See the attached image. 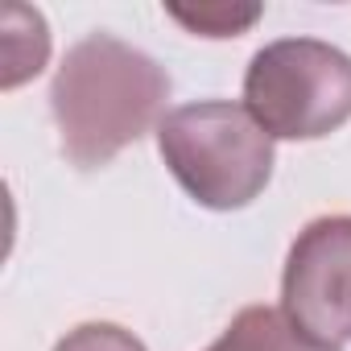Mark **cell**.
<instances>
[{"mask_svg":"<svg viewBox=\"0 0 351 351\" xmlns=\"http://www.w3.org/2000/svg\"><path fill=\"white\" fill-rule=\"evenodd\" d=\"M281 314L318 351L351 343V215H322L298 232L281 273Z\"/></svg>","mask_w":351,"mask_h":351,"instance_id":"cell-4","label":"cell"},{"mask_svg":"<svg viewBox=\"0 0 351 351\" xmlns=\"http://www.w3.org/2000/svg\"><path fill=\"white\" fill-rule=\"evenodd\" d=\"M50 58V29L46 17L38 9L25 5H9L5 9V91L21 87L25 79H34Z\"/></svg>","mask_w":351,"mask_h":351,"instance_id":"cell-5","label":"cell"},{"mask_svg":"<svg viewBox=\"0 0 351 351\" xmlns=\"http://www.w3.org/2000/svg\"><path fill=\"white\" fill-rule=\"evenodd\" d=\"M165 13L178 21L182 29H191L195 38H240L244 29H252L261 21V5H165Z\"/></svg>","mask_w":351,"mask_h":351,"instance_id":"cell-7","label":"cell"},{"mask_svg":"<svg viewBox=\"0 0 351 351\" xmlns=\"http://www.w3.org/2000/svg\"><path fill=\"white\" fill-rule=\"evenodd\" d=\"M169 99V75L145 50L87 34L75 42L50 83V112L71 165L99 169L149 128H157Z\"/></svg>","mask_w":351,"mask_h":351,"instance_id":"cell-1","label":"cell"},{"mask_svg":"<svg viewBox=\"0 0 351 351\" xmlns=\"http://www.w3.org/2000/svg\"><path fill=\"white\" fill-rule=\"evenodd\" d=\"M207 351H318V347H310L289 326V318L281 310H273V306H248V310H240L228 322V330Z\"/></svg>","mask_w":351,"mask_h":351,"instance_id":"cell-6","label":"cell"},{"mask_svg":"<svg viewBox=\"0 0 351 351\" xmlns=\"http://www.w3.org/2000/svg\"><path fill=\"white\" fill-rule=\"evenodd\" d=\"M157 153L178 186L207 211H240L256 203L273 178V136L244 104L199 99L165 112Z\"/></svg>","mask_w":351,"mask_h":351,"instance_id":"cell-2","label":"cell"},{"mask_svg":"<svg viewBox=\"0 0 351 351\" xmlns=\"http://www.w3.org/2000/svg\"><path fill=\"white\" fill-rule=\"evenodd\" d=\"M244 108L273 141H318L351 120V54L318 38H281L252 54Z\"/></svg>","mask_w":351,"mask_h":351,"instance_id":"cell-3","label":"cell"},{"mask_svg":"<svg viewBox=\"0 0 351 351\" xmlns=\"http://www.w3.org/2000/svg\"><path fill=\"white\" fill-rule=\"evenodd\" d=\"M54 351H149V347L116 322H83V326L66 330L54 343Z\"/></svg>","mask_w":351,"mask_h":351,"instance_id":"cell-8","label":"cell"}]
</instances>
